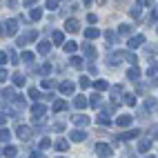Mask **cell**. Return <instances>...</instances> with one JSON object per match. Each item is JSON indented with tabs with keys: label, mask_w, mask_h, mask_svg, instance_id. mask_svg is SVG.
<instances>
[{
	"label": "cell",
	"mask_w": 158,
	"mask_h": 158,
	"mask_svg": "<svg viewBox=\"0 0 158 158\" xmlns=\"http://www.w3.org/2000/svg\"><path fill=\"white\" fill-rule=\"evenodd\" d=\"M7 60L11 62V65H18V54H16L14 49H9V51H7Z\"/></svg>",
	"instance_id": "obj_33"
},
{
	"label": "cell",
	"mask_w": 158,
	"mask_h": 158,
	"mask_svg": "<svg viewBox=\"0 0 158 158\" xmlns=\"http://www.w3.org/2000/svg\"><path fill=\"white\" fill-rule=\"evenodd\" d=\"M29 158H45V154L36 149V152H31V154H29Z\"/></svg>",
	"instance_id": "obj_46"
},
{
	"label": "cell",
	"mask_w": 158,
	"mask_h": 158,
	"mask_svg": "<svg viewBox=\"0 0 158 158\" xmlns=\"http://www.w3.org/2000/svg\"><path fill=\"white\" fill-rule=\"evenodd\" d=\"M127 78H129L131 82H136V80H138V78H140V69H138V67H136V65H134V67H131V69L127 71Z\"/></svg>",
	"instance_id": "obj_20"
},
{
	"label": "cell",
	"mask_w": 158,
	"mask_h": 158,
	"mask_svg": "<svg viewBox=\"0 0 158 158\" xmlns=\"http://www.w3.org/2000/svg\"><path fill=\"white\" fill-rule=\"evenodd\" d=\"M105 38H107V45L111 47V45H116V31H105Z\"/></svg>",
	"instance_id": "obj_26"
},
{
	"label": "cell",
	"mask_w": 158,
	"mask_h": 158,
	"mask_svg": "<svg viewBox=\"0 0 158 158\" xmlns=\"http://www.w3.org/2000/svg\"><path fill=\"white\" fill-rule=\"evenodd\" d=\"M91 85H94V89H96V91H107V89H109V82H107V80H94Z\"/></svg>",
	"instance_id": "obj_16"
},
{
	"label": "cell",
	"mask_w": 158,
	"mask_h": 158,
	"mask_svg": "<svg viewBox=\"0 0 158 158\" xmlns=\"http://www.w3.org/2000/svg\"><path fill=\"white\" fill-rule=\"evenodd\" d=\"M73 107H76V109H85L87 107V98L85 96H78L76 100H73Z\"/></svg>",
	"instance_id": "obj_25"
},
{
	"label": "cell",
	"mask_w": 158,
	"mask_h": 158,
	"mask_svg": "<svg viewBox=\"0 0 158 158\" xmlns=\"http://www.w3.org/2000/svg\"><path fill=\"white\" fill-rule=\"evenodd\" d=\"M80 29V23L76 18H69L67 23H65V31H69V34H76V31Z\"/></svg>",
	"instance_id": "obj_7"
},
{
	"label": "cell",
	"mask_w": 158,
	"mask_h": 158,
	"mask_svg": "<svg viewBox=\"0 0 158 158\" xmlns=\"http://www.w3.org/2000/svg\"><path fill=\"white\" fill-rule=\"evenodd\" d=\"M109 91H111V100H114V102H118V98L123 96V87H120V85H116V87H109Z\"/></svg>",
	"instance_id": "obj_18"
},
{
	"label": "cell",
	"mask_w": 158,
	"mask_h": 158,
	"mask_svg": "<svg viewBox=\"0 0 158 158\" xmlns=\"http://www.w3.org/2000/svg\"><path fill=\"white\" fill-rule=\"evenodd\" d=\"M62 47H65V51H67V54H73V51L78 49V43H73V40H69V43H65Z\"/></svg>",
	"instance_id": "obj_30"
},
{
	"label": "cell",
	"mask_w": 158,
	"mask_h": 158,
	"mask_svg": "<svg viewBox=\"0 0 158 158\" xmlns=\"http://www.w3.org/2000/svg\"><path fill=\"white\" fill-rule=\"evenodd\" d=\"M125 105H129V107L136 105V96H134V94H127V96H125Z\"/></svg>",
	"instance_id": "obj_38"
},
{
	"label": "cell",
	"mask_w": 158,
	"mask_h": 158,
	"mask_svg": "<svg viewBox=\"0 0 158 158\" xmlns=\"http://www.w3.org/2000/svg\"><path fill=\"white\" fill-rule=\"evenodd\" d=\"M49 147H51V140H49V138H43V140H40V149H49Z\"/></svg>",
	"instance_id": "obj_42"
},
{
	"label": "cell",
	"mask_w": 158,
	"mask_h": 158,
	"mask_svg": "<svg viewBox=\"0 0 158 158\" xmlns=\"http://www.w3.org/2000/svg\"><path fill=\"white\" fill-rule=\"evenodd\" d=\"M29 98L38 100V98H40V91H38V89H29Z\"/></svg>",
	"instance_id": "obj_44"
},
{
	"label": "cell",
	"mask_w": 158,
	"mask_h": 158,
	"mask_svg": "<svg viewBox=\"0 0 158 158\" xmlns=\"http://www.w3.org/2000/svg\"><path fill=\"white\" fill-rule=\"evenodd\" d=\"M5 62H7V54H5V51H0V65H5Z\"/></svg>",
	"instance_id": "obj_50"
},
{
	"label": "cell",
	"mask_w": 158,
	"mask_h": 158,
	"mask_svg": "<svg viewBox=\"0 0 158 158\" xmlns=\"http://www.w3.org/2000/svg\"><path fill=\"white\" fill-rule=\"evenodd\" d=\"M49 51H51V43H49V40H43V43L38 45V54L40 56H47Z\"/></svg>",
	"instance_id": "obj_14"
},
{
	"label": "cell",
	"mask_w": 158,
	"mask_h": 158,
	"mask_svg": "<svg viewBox=\"0 0 158 158\" xmlns=\"http://www.w3.org/2000/svg\"><path fill=\"white\" fill-rule=\"evenodd\" d=\"M89 98H91V100H87V105H91L94 109H98L100 105H102V98H100V91H98V94H94V96H89Z\"/></svg>",
	"instance_id": "obj_13"
},
{
	"label": "cell",
	"mask_w": 158,
	"mask_h": 158,
	"mask_svg": "<svg viewBox=\"0 0 158 158\" xmlns=\"http://www.w3.org/2000/svg\"><path fill=\"white\" fill-rule=\"evenodd\" d=\"M140 14H143V5H140V2L131 5V9H129V16H131V18H140Z\"/></svg>",
	"instance_id": "obj_17"
},
{
	"label": "cell",
	"mask_w": 158,
	"mask_h": 158,
	"mask_svg": "<svg viewBox=\"0 0 158 158\" xmlns=\"http://www.w3.org/2000/svg\"><path fill=\"white\" fill-rule=\"evenodd\" d=\"M56 7H58V0H47V9L49 11H54Z\"/></svg>",
	"instance_id": "obj_43"
},
{
	"label": "cell",
	"mask_w": 158,
	"mask_h": 158,
	"mask_svg": "<svg viewBox=\"0 0 158 158\" xmlns=\"http://www.w3.org/2000/svg\"><path fill=\"white\" fill-rule=\"evenodd\" d=\"M149 147H152V143H149V140H143V143L138 145V152H147Z\"/></svg>",
	"instance_id": "obj_41"
},
{
	"label": "cell",
	"mask_w": 158,
	"mask_h": 158,
	"mask_svg": "<svg viewBox=\"0 0 158 158\" xmlns=\"http://www.w3.org/2000/svg\"><path fill=\"white\" fill-rule=\"evenodd\" d=\"M18 34V20H7L5 23V36H16Z\"/></svg>",
	"instance_id": "obj_4"
},
{
	"label": "cell",
	"mask_w": 158,
	"mask_h": 158,
	"mask_svg": "<svg viewBox=\"0 0 158 158\" xmlns=\"http://www.w3.org/2000/svg\"><path fill=\"white\" fill-rule=\"evenodd\" d=\"M143 43H145V36H143V34H138V36H131V38H129L127 47H129V49H138Z\"/></svg>",
	"instance_id": "obj_6"
},
{
	"label": "cell",
	"mask_w": 158,
	"mask_h": 158,
	"mask_svg": "<svg viewBox=\"0 0 158 158\" xmlns=\"http://www.w3.org/2000/svg\"><path fill=\"white\" fill-rule=\"evenodd\" d=\"M56 149H58V152H67V149H69V140L58 138V140H56Z\"/></svg>",
	"instance_id": "obj_24"
},
{
	"label": "cell",
	"mask_w": 158,
	"mask_h": 158,
	"mask_svg": "<svg viewBox=\"0 0 158 158\" xmlns=\"http://www.w3.org/2000/svg\"><path fill=\"white\" fill-rule=\"evenodd\" d=\"M98 36H100V29H96V27H89L85 31V38L87 40H94V38H98Z\"/></svg>",
	"instance_id": "obj_21"
},
{
	"label": "cell",
	"mask_w": 158,
	"mask_h": 158,
	"mask_svg": "<svg viewBox=\"0 0 158 158\" xmlns=\"http://www.w3.org/2000/svg\"><path fill=\"white\" fill-rule=\"evenodd\" d=\"M82 51H85V56L89 58V60H94L98 56V51H96V47H91V45H82Z\"/></svg>",
	"instance_id": "obj_15"
},
{
	"label": "cell",
	"mask_w": 158,
	"mask_h": 158,
	"mask_svg": "<svg viewBox=\"0 0 158 158\" xmlns=\"http://www.w3.org/2000/svg\"><path fill=\"white\" fill-rule=\"evenodd\" d=\"M65 109H67V102H65V100H56V102H54V111H56V114L65 111Z\"/></svg>",
	"instance_id": "obj_29"
},
{
	"label": "cell",
	"mask_w": 158,
	"mask_h": 158,
	"mask_svg": "<svg viewBox=\"0 0 158 158\" xmlns=\"http://www.w3.org/2000/svg\"><path fill=\"white\" fill-rule=\"evenodd\" d=\"M51 38H54L56 45H62V43H65V34H62V31H54V36H51Z\"/></svg>",
	"instance_id": "obj_32"
},
{
	"label": "cell",
	"mask_w": 158,
	"mask_h": 158,
	"mask_svg": "<svg viewBox=\"0 0 158 158\" xmlns=\"http://www.w3.org/2000/svg\"><path fill=\"white\" fill-rule=\"evenodd\" d=\"M16 136H18L20 140H29L31 136H34V131H31L29 127H25V125H20V127L16 129Z\"/></svg>",
	"instance_id": "obj_5"
},
{
	"label": "cell",
	"mask_w": 158,
	"mask_h": 158,
	"mask_svg": "<svg viewBox=\"0 0 158 158\" xmlns=\"http://www.w3.org/2000/svg\"><path fill=\"white\" fill-rule=\"evenodd\" d=\"M60 158H62V156H60Z\"/></svg>",
	"instance_id": "obj_58"
},
{
	"label": "cell",
	"mask_w": 158,
	"mask_h": 158,
	"mask_svg": "<svg viewBox=\"0 0 158 158\" xmlns=\"http://www.w3.org/2000/svg\"><path fill=\"white\" fill-rule=\"evenodd\" d=\"M145 109H147V111H156V98H147Z\"/></svg>",
	"instance_id": "obj_36"
},
{
	"label": "cell",
	"mask_w": 158,
	"mask_h": 158,
	"mask_svg": "<svg viewBox=\"0 0 158 158\" xmlns=\"http://www.w3.org/2000/svg\"><path fill=\"white\" fill-rule=\"evenodd\" d=\"M96 154H98L100 158H109L114 152H111V147H109L107 143H98V145H96Z\"/></svg>",
	"instance_id": "obj_2"
},
{
	"label": "cell",
	"mask_w": 158,
	"mask_h": 158,
	"mask_svg": "<svg viewBox=\"0 0 158 158\" xmlns=\"http://www.w3.org/2000/svg\"><path fill=\"white\" fill-rule=\"evenodd\" d=\"M2 96H5V100L11 102V100L16 98V91H14V89H5V91H2Z\"/></svg>",
	"instance_id": "obj_37"
},
{
	"label": "cell",
	"mask_w": 158,
	"mask_h": 158,
	"mask_svg": "<svg viewBox=\"0 0 158 158\" xmlns=\"http://www.w3.org/2000/svg\"><path fill=\"white\" fill-rule=\"evenodd\" d=\"M45 114H47L45 105H34V107H31V116H34V120H43Z\"/></svg>",
	"instance_id": "obj_3"
},
{
	"label": "cell",
	"mask_w": 158,
	"mask_h": 158,
	"mask_svg": "<svg viewBox=\"0 0 158 158\" xmlns=\"http://www.w3.org/2000/svg\"><path fill=\"white\" fill-rule=\"evenodd\" d=\"M40 18H43V9H31V11H29V20H31V23H38Z\"/></svg>",
	"instance_id": "obj_22"
},
{
	"label": "cell",
	"mask_w": 158,
	"mask_h": 158,
	"mask_svg": "<svg viewBox=\"0 0 158 158\" xmlns=\"http://www.w3.org/2000/svg\"><path fill=\"white\" fill-rule=\"evenodd\" d=\"M105 2H107V0H98V5H105Z\"/></svg>",
	"instance_id": "obj_55"
},
{
	"label": "cell",
	"mask_w": 158,
	"mask_h": 158,
	"mask_svg": "<svg viewBox=\"0 0 158 158\" xmlns=\"http://www.w3.org/2000/svg\"><path fill=\"white\" fill-rule=\"evenodd\" d=\"M116 2H118V5H123V2H127V0H116Z\"/></svg>",
	"instance_id": "obj_54"
},
{
	"label": "cell",
	"mask_w": 158,
	"mask_h": 158,
	"mask_svg": "<svg viewBox=\"0 0 158 158\" xmlns=\"http://www.w3.org/2000/svg\"><path fill=\"white\" fill-rule=\"evenodd\" d=\"M96 123H98V125H102V127H109V123H111V120H109L105 114H100L98 118H96Z\"/></svg>",
	"instance_id": "obj_34"
},
{
	"label": "cell",
	"mask_w": 158,
	"mask_h": 158,
	"mask_svg": "<svg viewBox=\"0 0 158 158\" xmlns=\"http://www.w3.org/2000/svg\"><path fill=\"white\" fill-rule=\"evenodd\" d=\"M147 158H156V156H147Z\"/></svg>",
	"instance_id": "obj_57"
},
{
	"label": "cell",
	"mask_w": 158,
	"mask_h": 158,
	"mask_svg": "<svg viewBox=\"0 0 158 158\" xmlns=\"http://www.w3.org/2000/svg\"><path fill=\"white\" fill-rule=\"evenodd\" d=\"M23 2H25V7H34V5L38 2V0H23Z\"/></svg>",
	"instance_id": "obj_51"
},
{
	"label": "cell",
	"mask_w": 158,
	"mask_h": 158,
	"mask_svg": "<svg viewBox=\"0 0 158 158\" xmlns=\"http://www.w3.org/2000/svg\"><path fill=\"white\" fill-rule=\"evenodd\" d=\"M73 123H76L78 127H87V125H89V118H87L85 114H76V116H73Z\"/></svg>",
	"instance_id": "obj_12"
},
{
	"label": "cell",
	"mask_w": 158,
	"mask_h": 158,
	"mask_svg": "<svg viewBox=\"0 0 158 158\" xmlns=\"http://www.w3.org/2000/svg\"><path fill=\"white\" fill-rule=\"evenodd\" d=\"M140 136V129H131V131H125L118 136V140H131V138H138Z\"/></svg>",
	"instance_id": "obj_9"
},
{
	"label": "cell",
	"mask_w": 158,
	"mask_h": 158,
	"mask_svg": "<svg viewBox=\"0 0 158 158\" xmlns=\"http://www.w3.org/2000/svg\"><path fill=\"white\" fill-rule=\"evenodd\" d=\"M69 138H71L73 143H82V140H85V138H87V131H85V129H73V131H71V136H69Z\"/></svg>",
	"instance_id": "obj_8"
},
{
	"label": "cell",
	"mask_w": 158,
	"mask_h": 158,
	"mask_svg": "<svg viewBox=\"0 0 158 158\" xmlns=\"http://www.w3.org/2000/svg\"><path fill=\"white\" fill-rule=\"evenodd\" d=\"M0 154H5L7 158H16V154H18V147H14V145H7Z\"/></svg>",
	"instance_id": "obj_19"
},
{
	"label": "cell",
	"mask_w": 158,
	"mask_h": 158,
	"mask_svg": "<svg viewBox=\"0 0 158 158\" xmlns=\"http://www.w3.org/2000/svg\"><path fill=\"white\" fill-rule=\"evenodd\" d=\"M0 36H5V23H0Z\"/></svg>",
	"instance_id": "obj_53"
},
{
	"label": "cell",
	"mask_w": 158,
	"mask_h": 158,
	"mask_svg": "<svg viewBox=\"0 0 158 158\" xmlns=\"http://www.w3.org/2000/svg\"><path fill=\"white\" fill-rule=\"evenodd\" d=\"M36 38H38V31L29 29V31H25V34H23V36H20V38L16 40V45H18V47H25L27 43H34Z\"/></svg>",
	"instance_id": "obj_1"
},
{
	"label": "cell",
	"mask_w": 158,
	"mask_h": 158,
	"mask_svg": "<svg viewBox=\"0 0 158 158\" xmlns=\"http://www.w3.org/2000/svg\"><path fill=\"white\" fill-rule=\"evenodd\" d=\"M78 85H80V89H87V87L91 85V80H89L87 76H80V78H78Z\"/></svg>",
	"instance_id": "obj_35"
},
{
	"label": "cell",
	"mask_w": 158,
	"mask_h": 158,
	"mask_svg": "<svg viewBox=\"0 0 158 158\" xmlns=\"http://www.w3.org/2000/svg\"><path fill=\"white\" fill-rule=\"evenodd\" d=\"M40 73H45V76H47V73H51V65H49V62H47V65H43V67H40Z\"/></svg>",
	"instance_id": "obj_45"
},
{
	"label": "cell",
	"mask_w": 158,
	"mask_h": 158,
	"mask_svg": "<svg viewBox=\"0 0 158 158\" xmlns=\"http://www.w3.org/2000/svg\"><path fill=\"white\" fill-rule=\"evenodd\" d=\"M5 123H7V116H5V114H0V127H2Z\"/></svg>",
	"instance_id": "obj_52"
},
{
	"label": "cell",
	"mask_w": 158,
	"mask_h": 158,
	"mask_svg": "<svg viewBox=\"0 0 158 158\" xmlns=\"http://www.w3.org/2000/svg\"><path fill=\"white\" fill-rule=\"evenodd\" d=\"M87 20H89L91 25H96V23H98V16H96V14H89V16H87Z\"/></svg>",
	"instance_id": "obj_47"
},
{
	"label": "cell",
	"mask_w": 158,
	"mask_h": 158,
	"mask_svg": "<svg viewBox=\"0 0 158 158\" xmlns=\"http://www.w3.org/2000/svg\"><path fill=\"white\" fill-rule=\"evenodd\" d=\"M118 34H123V36L131 34V27H129V25H120V27H118Z\"/></svg>",
	"instance_id": "obj_39"
},
{
	"label": "cell",
	"mask_w": 158,
	"mask_h": 158,
	"mask_svg": "<svg viewBox=\"0 0 158 158\" xmlns=\"http://www.w3.org/2000/svg\"><path fill=\"white\" fill-rule=\"evenodd\" d=\"M131 120H134V116H118V118H116V125H118V127H129Z\"/></svg>",
	"instance_id": "obj_11"
},
{
	"label": "cell",
	"mask_w": 158,
	"mask_h": 158,
	"mask_svg": "<svg viewBox=\"0 0 158 158\" xmlns=\"http://www.w3.org/2000/svg\"><path fill=\"white\" fill-rule=\"evenodd\" d=\"M156 73H158V71H156V62H154V65H152L149 69H147V76H149L152 80H156Z\"/></svg>",
	"instance_id": "obj_40"
},
{
	"label": "cell",
	"mask_w": 158,
	"mask_h": 158,
	"mask_svg": "<svg viewBox=\"0 0 158 158\" xmlns=\"http://www.w3.org/2000/svg\"><path fill=\"white\" fill-rule=\"evenodd\" d=\"M73 89H76V87H73V82H69V80L60 82V91L65 94V96H71V94H73Z\"/></svg>",
	"instance_id": "obj_10"
},
{
	"label": "cell",
	"mask_w": 158,
	"mask_h": 158,
	"mask_svg": "<svg viewBox=\"0 0 158 158\" xmlns=\"http://www.w3.org/2000/svg\"><path fill=\"white\" fill-rule=\"evenodd\" d=\"M43 87H45V89H49V87H54V82H51V80H47V78H45V80H43Z\"/></svg>",
	"instance_id": "obj_49"
},
{
	"label": "cell",
	"mask_w": 158,
	"mask_h": 158,
	"mask_svg": "<svg viewBox=\"0 0 158 158\" xmlns=\"http://www.w3.org/2000/svg\"><path fill=\"white\" fill-rule=\"evenodd\" d=\"M34 54H31V51H23V56H20V60H23V62H27V65H31V62H34Z\"/></svg>",
	"instance_id": "obj_28"
},
{
	"label": "cell",
	"mask_w": 158,
	"mask_h": 158,
	"mask_svg": "<svg viewBox=\"0 0 158 158\" xmlns=\"http://www.w3.org/2000/svg\"><path fill=\"white\" fill-rule=\"evenodd\" d=\"M11 140V131L9 129H0V143H9Z\"/></svg>",
	"instance_id": "obj_31"
},
{
	"label": "cell",
	"mask_w": 158,
	"mask_h": 158,
	"mask_svg": "<svg viewBox=\"0 0 158 158\" xmlns=\"http://www.w3.org/2000/svg\"><path fill=\"white\" fill-rule=\"evenodd\" d=\"M69 65H71L73 69H82V58H78V56H71Z\"/></svg>",
	"instance_id": "obj_27"
},
{
	"label": "cell",
	"mask_w": 158,
	"mask_h": 158,
	"mask_svg": "<svg viewBox=\"0 0 158 158\" xmlns=\"http://www.w3.org/2000/svg\"><path fill=\"white\" fill-rule=\"evenodd\" d=\"M5 80H7V69L0 67V82H5Z\"/></svg>",
	"instance_id": "obj_48"
},
{
	"label": "cell",
	"mask_w": 158,
	"mask_h": 158,
	"mask_svg": "<svg viewBox=\"0 0 158 158\" xmlns=\"http://www.w3.org/2000/svg\"><path fill=\"white\" fill-rule=\"evenodd\" d=\"M82 2H85V5H89V2H91V0H82Z\"/></svg>",
	"instance_id": "obj_56"
},
{
	"label": "cell",
	"mask_w": 158,
	"mask_h": 158,
	"mask_svg": "<svg viewBox=\"0 0 158 158\" xmlns=\"http://www.w3.org/2000/svg\"><path fill=\"white\" fill-rule=\"evenodd\" d=\"M11 80H14V85H16V87H25V82H27L25 73H16V76H14Z\"/></svg>",
	"instance_id": "obj_23"
}]
</instances>
